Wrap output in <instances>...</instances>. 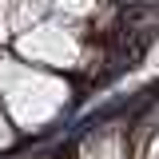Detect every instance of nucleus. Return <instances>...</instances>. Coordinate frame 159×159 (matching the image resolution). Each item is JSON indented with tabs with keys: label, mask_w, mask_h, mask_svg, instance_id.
<instances>
[{
	"label": "nucleus",
	"mask_w": 159,
	"mask_h": 159,
	"mask_svg": "<svg viewBox=\"0 0 159 159\" xmlns=\"http://www.w3.org/2000/svg\"><path fill=\"white\" fill-rule=\"evenodd\" d=\"M72 88L48 68L24 64L20 56H0V103L12 119V127L24 135H40L68 111Z\"/></svg>",
	"instance_id": "obj_1"
},
{
	"label": "nucleus",
	"mask_w": 159,
	"mask_h": 159,
	"mask_svg": "<svg viewBox=\"0 0 159 159\" xmlns=\"http://www.w3.org/2000/svg\"><path fill=\"white\" fill-rule=\"evenodd\" d=\"M8 48L24 64H36V68H48V72H80V68L96 64L92 32L84 24H68L60 16H44L28 32H16L8 40Z\"/></svg>",
	"instance_id": "obj_2"
},
{
	"label": "nucleus",
	"mask_w": 159,
	"mask_h": 159,
	"mask_svg": "<svg viewBox=\"0 0 159 159\" xmlns=\"http://www.w3.org/2000/svg\"><path fill=\"white\" fill-rule=\"evenodd\" d=\"M72 159H131V139L123 135L116 123L92 127L88 135L80 139V147H76Z\"/></svg>",
	"instance_id": "obj_3"
},
{
	"label": "nucleus",
	"mask_w": 159,
	"mask_h": 159,
	"mask_svg": "<svg viewBox=\"0 0 159 159\" xmlns=\"http://www.w3.org/2000/svg\"><path fill=\"white\" fill-rule=\"evenodd\" d=\"M16 4L20 0H0V44L12 40V20H16Z\"/></svg>",
	"instance_id": "obj_4"
},
{
	"label": "nucleus",
	"mask_w": 159,
	"mask_h": 159,
	"mask_svg": "<svg viewBox=\"0 0 159 159\" xmlns=\"http://www.w3.org/2000/svg\"><path fill=\"white\" fill-rule=\"evenodd\" d=\"M12 143H16V127H12V119H8L4 103H0V151H8Z\"/></svg>",
	"instance_id": "obj_5"
}]
</instances>
